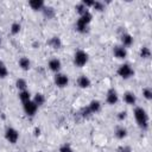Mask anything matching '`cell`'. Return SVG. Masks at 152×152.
Here are the masks:
<instances>
[{"instance_id": "d6a6232c", "label": "cell", "mask_w": 152, "mask_h": 152, "mask_svg": "<svg viewBox=\"0 0 152 152\" xmlns=\"http://www.w3.org/2000/svg\"><path fill=\"white\" fill-rule=\"evenodd\" d=\"M116 152H132V147L127 144H121L116 147Z\"/></svg>"}, {"instance_id": "5b68a950", "label": "cell", "mask_w": 152, "mask_h": 152, "mask_svg": "<svg viewBox=\"0 0 152 152\" xmlns=\"http://www.w3.org/2000/svg\"><path fill=\"white\" fill-rule=\"evenodd\" d=\"M69 82H70L69 76L66 74H64V72H57L53 76V83H55V86L57 88H61V89L66 88L69 86Z\"/></svg>"}, {"instance_id": "ac0fdd59", "label": "cell", "mask_w": 152, "mask_h": 152, "mask_svg": "<svg viewBox=\"0 0 152 152\" xmlns=\"http://www.w3.org/2000/svg\"><path fill=\"white\" fill-rule=\"evenodd\" d=\"M89 26H90V25L84 24V23L81 21L80 19H77L76 23H75V30H76V32H78V33H81V34L88 33V32H89Z\"/></svg>"}, {"instance_id": "4316f807", "label": "cell", "mask_w": 152, "mask_h": 152, "mask_svg": "<svg viewBox=\"0 0 152 152\" xmlns=\"http://www.w3.org/2000/svg\"><path fill=\"white\" fill-rule=\"evenodd\" d=\"M8 74H10V71H8L7 65H6L2 61H0V80L6 78V77L8 76Z\"/></svg>"}, {"instance_id": "5bb4252c", "label": "cell", "mask_w": 152, "mask_h": 152, "mask_svg": "<svg viewBox=\"0 0 152 152\" xmlns=\"http://www.w3.org/2000/svg\"><path fill=\"white\" fill-rule=\"evenodd\" d=\"M127 135H128V129L124 125H118L114 128V137L118 140H124L127 138Z\"/></svg>"}, {"instance_id": "83f0119b", "label": "cell", "mask_w": 152, "mask_h": 152, "mask_svg": "<svg viewBox=\"0 0 152 152\" xmlns=\"http://www.w3.org/2000/svg\"><path fill=\"white\" fill-rule=\"evenodd\" d=\"M75 11H76V13H77L78 17H80V15H82L83 13H86L87 11H90V10H88V8L80 1V2H77V4L75 5Z\"/></svg>"}, {"instance_id": "4fadbf2b", "label": "cell", "mask_w": 152, "mask_h": 152, "mask_svg": "<svg viewBox=\"0 0 152 152\" xmlns=\"http://www.w3.org/2000/svg\"><path fill=\"white\" fill-rule=\"evenodd\" d=\"M87 107L89 108V110L94 115V114H97V113L101 112V109H102V102L100 100H97V99H93V100L89 101V103L87 104Z\"/></svg>"}, {"instance_id": "52a82bcc", "label": "cell", "mask_w": 152, "mask_h": 152, "mask_svg": "<svg viewBox=\"0 0 152 152\" xmlns=\"http://www.w3.org/2000/svg\"><path fill=\"white\" fill-rule=\"evenodd\" d=\"M23 110H24V113L26 114V116L33 118V116L37 114V112H38V106H37L32 100H30V101L23 103Z\"/></svg>"}, {"instance_id": "30bf717a", "label": "cell", "mask_w": 152, "mask_h": 152, "mask_svg": "<svg viewBox=\"0 0 152 152\" xmlns=\"http://www.w3.org/2000/svg\"><path fill=\"white\" fill-rule=\"evenodd\" d=\"M133 43H134V38L129 32L124 31L120 34V45H122L124 48L128 49V48H131L133 45Z\"/></svg>"}, {"instance_id": "7c38bea8", "label": "cell", "mask_w": 152, "mask_h": 152, "mask_svg": "<svg viewBox=\"0 0 152 152\" xmlns=\"http://www.w3.org/2000/svg\"><path fill=\"white\" fill-rule=\"evenodd\" d=\"M76 84H77V87L81 88V89H88V88L91 87V80L89 78V76L82 74V75H80V76L77 77Z\"/></svg>"}, {"instance_id": "e0dca14e", "label": "cell", "mask_w": 152, "mask_h": 152, "mask_svg": "<svg viewBox=\"0 0 152 152\" xmlns=\"http://www.w3.org/2000/svg\"><path fill=\"white\" fill-rule=\"evenodd\" d=\"M45 2L43 0H30L28 1V6L31 10H33L34 12H42L43 8L45 7Z\"/></svg>"}, {"instance_id": "ffe728a7", "label": "cell", "mask_w": 152, "mask_h": 152, "mask_svg": "<svg viewBox=\"0 0 152 152\" xmlns=\"http://www.w3.org/2000/svg\"><path fill=\"white\" fill-rule=\"evenodd\" d=\"M32 101L38 106V108L39 107H42V106H44L45 104V102H46V96L43 94V93H36L33 96H32Z\"/></svg>"}, {"instance_id": "836d02e7", "label": "cell", "mask_w": 152, "mask_h": 152, "mask_svg": "<svg viewBox=\"0 0 152 152\" xmlns=\"http://www.w3.org/2000/svg\"><path fill=\"white\" fill-rule=\"evenodd\" d=\"M40 134H42L40 127H34V128H33V135H34V137H39Z\"/></svg>"}, {"instance_id": "e575fe53", "label": "cell", "mask_w": 152, "mask_h": 152, "mask_svg": "<svg viewBox=\"0 0 152 152\" xmlns=\"http://www.w3.org/2000/svg\"><path fill=\"white\" fill-rule=\"evenodd\" d=\"M33 48H34V49L39 48V43H38V42H34V43H33Z\"/></svg>"}, {"instance_id": "9a60e30c", "label": "cell", "mask_w": 152, "mask_h": 152, "mask_svg": "<svg viewBox=\"0 0 152 152\" xmlns=\"http://www.w3.org/2000/svg\"><path fill=\"white\" fill-rule=\"evenodd\" d=\"M48 45H49L52 50H59V49L62 48L63 43H62L61 37H58V36H52V37L49 38V40H48Z\"/></svg>"}, {"instance_id": "d590c367", "label": "cell", "mask_w": 152, "mask_h": 152, "mask_svg": "<svg viewBox=\"0 0 152 152\" xmlns=\"http://www.w3.org/2000/svg\"><path fill=\"white\" fill-rule=\"evenodd\" d=\"M36 152H44L43 150H38V151H36Z\"/></svg>"}, {"instance_id": "4dcf8cb0", "label": "cell", "mask_w": 152, "mask_h": 152, "mask_svg": "<svg viewBox=\"0 0 152 152\" xmlns=\"http://www.w3.org/2000/svg\"><path fill=\"white\" fill-rule=\"evenodd\" d=\"M58 152H75V151H74L71 144H69V142H63V144L59 145Z\"/></svg>"}, {"instance_id": "f1b7e54d", "label": "cell", "mask_w": 152, "mask_h": 152, "mask_svg": "<svg viewBox=\"0 0 152 152\" xmlns=\"http://www.w3.org/2000/svg\"><path fill=\"white\" fill-rule=\"evenodd\" d=\"M141 94H142V97H144L146 101H151V100H152V89H151V87H145V88H142Z\"/></svg>"}, {"instance_id": "1f68e13d", "label": "cell", "mask_w": 152, "mask_h": 152, "mask_svg": "<svg viewBox=\"0 0 152 152\" xmlns=\"http://www.w3.org/2000/svg\"><path fill=\"white\" fill-rule=\"evenodd\" d=\"M127 116H128L127 110H120V112L116 114V120H118L119 122H124V121L127 119Z\"/></svg>"}, {"instance_id": "3957f363", "label": "cell", "mask_w": 152, "mask_h": 152, "mask_svg": "<svg viewBox=\"0 0 152 152\" xmlns=\"http://www.w3.org/2000/svg\"><path fill=\"white\" fill-rule=\"evenodd\" d=\"M134 74H135V71H134L133 66L126 62L121 63L116 69V75L122 80H129L134 76Z\"/></svg>"}, {"instance_id": "9c48e42d", "label": "cell", "mask_w": 152, "mask_h": 152, "mask_svg": "<svg viewBox=\"0 0 152 152\" xmlns=\"http://www.w3.org/2000/svg\"><path fill=\"white\" fill-rule=\"evenodd\" d=\"M113 56L116 58V59H126L127 56H128V51L126 48H124L122 45L118 44V45H114L113 46Z\"/></svg>"}, {"instance_id": "cb8c5ba5", "label": "cell", "mask_w": 152, "mask_h": 152, "mask_svg": "<svg viewBox=\"0 0 152 152\" xmlns=\"http://www.w3.org/2000/svg\"><path fill=\"white\" fill-rule=\"evenodd\" d=\"M21 31V24L19 21H13L11 25H10V33L12 36H17L19 34Z\"/></svg>"}, {"instance_id": "6da1fadb", "label": "cell", "mask_w": 152, "mask_h": 152, "mask_svg": "<svg viewBox=\"0 0 152 152\" xmlns=\"http://www.w3.org/2000/svg\"><path fill=\"white\" fill-rule=\"evenodd\" d=\"M133 116L135 124L141 131H147L150 127V116L147 110L141 106H134L133 108Z\"/></svg>"}, {"instance_id": "ba28073f", "label": "cell", "mask_w": 152, "mask_h": 152, "mask_svg": "<svg viewBox=\"0 0 152 152\" xmlns=\"http://www.w3.org/2000/svg\"><path fill=\"white\" fill-rule=\"evenodd\" d=\"M48 69L53 72V74H57V72H61L62 70V61L58 58V57H52L49 59L48 62Z\"/></svg>"}, {"instance_id": "603a6c76", "label": "cell", "mask_w": 152, "mask_h": 152, "mask_svg": "<svg viewBox=\"0 0 152 152\" xmlns=\"http://www.w3.org/2000/svg\"><path fill=\"white\" fill-rule=\"evenodd\" d=\"M139 57L141 59H150V57H151V49L148 46H146V45L141 46L139 49Z\"/></svg>"}, {"instance_id": "2e32d148", "label": "cell", "mask_w": 152, "mask_h": 152, "mask_svg": "<svg viewBox=\"0 0 152 152\" xmlns=\"http://www.w3.org/2000/svg\"><path fill=\"white\" fill-rule=\"evenodd\" d=\"M31 65H32L31 59H30L28 57H26V56H21V57L18 59V66H19L23 71H28V70L31 69Z\"/></svg>"}, {"instance_id": "8992f818", "label": "cell", "mask_w": 152, "mask_h": 152, "mask_svg": "<svg viewBox=\"0 0 152 152\" xmlns=\"http://www.w3.org/2000/svg\"><path fill=\"white\" fill-rule=\"evenodd\" d=\"M106 103L109 106H115L120 101V95L115 88H109L106 91Z\"/></svg>"}, {"instance_id": "44dd1931", "label": "cell", "mask_w": 152, "mask_h": 152, "mask_svg": "<svg viewBox=\"0 0 152 152\" xmlns=\"http://www.w3.org/2000/svg\"><path fill=\"white\" fill-rule=\"evenodd\" d=\"M18 99L20 100V102L21 103H24V102H27V101H30V100H32V95H31V93H30V90H21V91H18Z\"/></svg>"}, {"instance_id": "d4e9b609", "label": "cell", "mask_w": 152, "mask_h": 152, "mask_svg": "<svg viewBox=\"0 0 152 152\" xmlns=\"http://www.w3.org/2000/svg\"><path fill=\"white\" fill-rule=\"evenodd\" d=\"M78 19H80L81 21H83L84 24L90 25V24H91V21H93V13H91L90 11H87L86 13H83L82 15H80V17H78Z\"/></svg>"}, {"instance_id": "8d00e7d4", "label": "cell", "mask_w": 152, "mask_h": 152, "mask_svg": "<svg viewBox=\"0 0 152 152\" xmlns=\"http://www.w3.org/2000/svg\"><path fill=\"white\" fill-rule=\"evenodd\" d=\"M0 46H1V37H0Z\"/></svg>"}, {"instance_id": "f546056e", "label": "cell", "mask_w": 152, "mask_h": 152, "mask_svg": "<svg viewBox=\"0 0 152 152\" xmlns=\"http://www.w3.org/2000/svg\"><path fill=\"white\" fill-rule=\"evenodd\" d=\"M78 114H80V115H81V118H83V119H89V118H91V116H93L91 112L89 110V108H88L87 106L82 107V108L80 109Z\"/></svg>"}, {"instance_id": "7402d4cb", "label": "cell", "mask_w": 152, "mask_h": 152, "mask_svg": "<svg viewBox=\"0 0 152 152\" xmlns=\"http://www.w3.org/2000/svg\"><path fill=\"white\" fill-rule=\"evenodd\" d=\"M14 86L15 88L18 89V91H21V90H26L27 89V81L23 77H18L14 82Z\"/></svg>"}, {"instance_id": "d6986e66", "label": "cell", "mask_w": 152, "mask_h": 152, "mask_svg": "<svg viewBox=\"0 0 152 152\" xmlns=\"http://www.w3.org/2000/svg\"><path fill=\"white\" fill-rule=\"evenodd\" d=\"M42 13H43L44 18H46V19H53L56 17V10L53 6H50V5H45Z\"/></svg>"}, {"instance_id": "277c9868", "label": "cell", "mask_w": 152, "mask_h": 152, "mask_svg": "<svg viewBox=\"0 0 152 152\" xmlns=\"http://www.w3.org/2000/svg\"><path fill=\"white\" fill-rule=\"evenodd\" d=\"M4 137H5V140L11 144V145H15L18 141H19V138H20V134H19V131L12 126H8L6 127L5 129V133H4Z\"/></svg>"}, {"instance_id": "484cf974", "label": "cell", "mask_w": 152, "mask_h": 152, "mask_svg": "<svg viewBox=\"0 0 152 152\" xmlns=\"http://www.w3.org/2000/svg\"><path fill=\"white\" fill-rule=\"evenodd\" d=\"M106 8V4L101 0H95L94 1V5L91 7V10H94L95 12H103Z\"/></svg>"}, {"instance_id": "8fae6325", "label": "cell", "mask_w": 152, "mask_h": 152, "mask_svg": "<svg viewBox=\"0 0 152 152\" xmlns=\"http://www.w3.org/2000/svg\"><path fill=\"white\" fill-rule=\"evenodd\" d=\"M122 101H124L127 106H132V107H134V106H137L138 97H137V95H135L133 91L127 90V91H125V93L122 94Z\"/></svg>"}, {"instance_id": "7a4b0ae2", "label": "cell", "mask_w": 152, "mask_h": 152, "mask_svg": "<svg viewBox=\"0 0 152 152\" xmlns=\"http://www.w3.org/2000/svg\"><path fill=\"white\" fill-rule=\"evenodd\" d=\"M89 62V53L83 49H77L72 56V63L76 68H83Z\"/></svg>"}]
</instances>
